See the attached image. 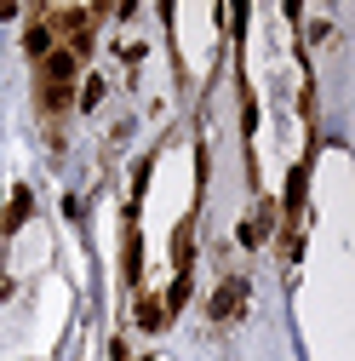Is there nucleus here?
Segmentation results:
<instances>
[{
	"label": "nucleus",
	"instance_id": "obj_4",
	"mask_svg": "<svg viewBox=\"0 0 355 361\" xmlns=\"http://www.w3.org/2000/svg\"><path fill=\"white\" fill-rule=\"evenodd\" d=\"M23 47H29V58H46V52H52V23H46V18H40V23H29Z\"/></svg>",
	"mask_w": 355,
	"mask_h": 361
},
{
	"label": "nucleus",
	"instance_id": "obj_2",
	"mask_svg": "<svg viewBox=\"0 0 355 361\" xmlns=\"http://www.w3.org/2000/svg\"><path fill=\"white\" fill-rule=\"evenodd\" d=\"M241 298H247V281H224L212 298V322H235L241 315Z\"/></svg>",
	"mask_w": 355,
	"mask_h": 361
},
{
	"label": "nucleus",
	"instance_id": "obj_1",
	"mask_svg": "<svg viewBox=\"0 0 355 361\" xmlns=\"http://www.w3.org/2000/svg\"><path fill=\"white\" fill-rule=\"evenodd\" d=\"M75 69H80V58L69 47H52L40 58V80H52V86H75Z\"/></svg>",
	"mask_w": 355,
	"mask_h": 361
},
{
	"label": "nucleus",
	"instance_id": "obj_5",
	"mask_svg": "<svg viewBox=\"0 0 355 361\" xmlns=\"http://www.w3.org/2000/svg\"><path fill=\"white\" fill-rule=\"evenodd\" d=\"M29 207H35V201H29V190H18V195H12V207H6V230H18V224L29 218Z\"/></svg>",
	"mask_w": 355,
	"mask_h": 361
},
{
	"label": "nucleus",
	"instance_id": "obj_3",
	"mask_svg": "<svg viewBox=\"0 0 355 361\" xmlns=\"http://www.w3.org/2000/svg\"><path fill=\"white\" fill-rule=\"evenodd\" d=\"M69 98H75V86H52V80H40V109H46V115H63Z\"/></svg>",
	"mask_w": 355,
	"mask_h": 361
}]
</instances>
